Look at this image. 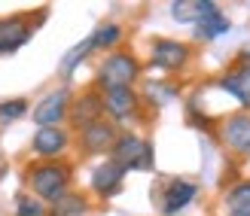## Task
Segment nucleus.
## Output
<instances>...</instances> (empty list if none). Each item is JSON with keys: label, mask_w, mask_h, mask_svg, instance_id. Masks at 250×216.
I'll return each mask as SVG.
<instances>
[{"label": "nucleus", "mask_w": 250, "mask_h": 216, "mask_svg": "<svg viewBox=\"0 0 250 216\" xmlns=\"http://www.w3.org/2000/svg\"><path fill=\"white\" fill-rule=\"evenodd\" d=\"M24 180H28V189L34 192V198L52 204L61 195H67L70 164H64V161H37L24 171Z\"/></svg>", "instance_id": "nucleus-1"}, {"label": "nucleus", "mask_w": 250, "mask_h": 216, "mask_svg": "<svg viewBox=\"0 0 250 216\" xmlns=\"http://www.w3.org/2000/svg\"><path fill=\"white\" fill-rule=\"evenodd\" d=\"M137 76H141V64H137V58L131 52H110L101 67H98V88L101 92H113V88H131L137 82Z\"/></svg>", "instance_id": "nucleus-2"}, {"label": "nucleus", "mask_w": 250, "mask_h": 216, "mask_svg": "<svg viewBox=\"0 0 250 216\" xmlns=\"http://www.w3.org/2000/svg\"><path fill=\"white\" fill-rule=\"evenodd\" d=\"M110 161H116L125 171H149L153 168V143L125 131L116 137L113 149H110Z\"/></svg>", "instance_id": "nucleus-3"}, {"label": "nucleus", "mask_w": 250, "mask_h": 216, "mask_svg": "<svg viewBox=\"0 0 250 216\" xmlns=\"http://www.w3.org/2000/svg\"><path fill=\"white\" fill-rule=\"evenodd\" d=\"M70 88L67 85H61L55 88V92H49L40 104L34 107V122H37V128H52V125H61L67 119V113H70Z\"/></svg>", "instance_id": "nucleus-4"}, {"label": "nucleus", "mask_w": 250, "mask_h": 216, "mask_svg": "<svg viewBox=\"0 0 250 216\" xmlns=\"http://www.w3.org/2000/svg\"><path fill=\"white\" fill-rule=\"evenodd\" d=\"M195 195H198V186L192 180H180V177L168 180L165 186H162V192H159V210H162V216H174V213L186 210L195 201Z\"/></svg>", "instance_id": "nucleus-5"}, {"label": "nucleus", "mask_w": 250, "mask_h": 216, "mask_svg": "<svg viewBox=\"0 0 250 216\" xmlns=\"http://www.w3.org/2000/svg\"><path fill=\"white\" fill-rule=\"evenodd\" d=\"M220 140L226 149L238 152V156H250V113H235L220 122Z\"/></svg>", "instance_id": "nucleus-6"}, {"label": "nucleus", "mask_w": 250, "mask_h": 216, "mask_svg": "<svg viewBox=\"0 0 250 216\" xmlns=\"http://www.w3.org/2000/svg\"><path fill=\"white\" fill-rule=\"evenodd\" d=\"M101 116H104V95H98V92H83L80 98L70 100L67 122H70L77 131L89 128V125H95V122H101Z\"/></svg>", "instance_id": "nucleus-7"}, {"label": "nucleus", "mask_w": 250, "mask_h": 216, "mask_svg": "<svg viewBox=\"0 0 250 216\" xmlns=\"http://www.w3.org/2000/svg\"><path fill=\"white\" fill-rule=\"evenodd\" d=\"M67 143H70V134H67V128H58V125L37 128L31 137V149L40 161H58V156L67 149Z\"/></svg>", "instance_id": "nucleus-8"}, {"label": "nucleus", "mask_w": 250, "mask_h": 216, "mask_svg": "<svg viewBox=\"0 0 250 216\" xmlns=\"http://www.w3.org/2000/svg\"><path fill=\"white\" fill-rule=\"evenodd\" d=\"M34 37V24L28 16H6L0 19V55L19 52L24 43H31Z\"/></svg>", "instance_id": "nucleus-9"}, {"label": "nucleus", "mask_w": 250, "mask_h": 216, "mask_svg": "<svg viewBox=\"0 0 250 216\" xmlns=\"http://www.w3.org/2000/svg\"><path fill=\"white\" fill-rule=\"evenodd\" d=\"M189 55H192V49L186 46V43H180V40H156L153 43V55H149V61H153V67H159V70H180L186 61H189Z\"/></svg>", "instance_id": "nucleus-10"}, {"label": "nucleus", "mask_w": 250, "mask_h": 216, "mask_svg": "<svg viewBox=\"0 0 250 216\" xmlns=\"http://www.w3.org/2000/svg\"><path fill=\"white\" fill-rule=\"evenodd\" d=\"M116 137H119L116 125L101 119V122H95V125H89V128L80 131V146H83L85 156H101V152H110V149H113Z\"/></svg>", "instance_id": "nucleus-11"}, {"label": "nucleus", "mask_w": 250, "mask_h": 216, "mask_svg": "<svg viewBox=\"0 0 250 216\" xmlns=\"http://www.w3.org/2000/svg\"><path fill=\"white\" fill-rule=\"evenodd\" d=\"M217 85L226 95H232L244 110H250V61H238L217 79Z\"/></svg>", "instance_id": "nucleus-12"}, {"label": "nucleus", "mask_w": 250, "mask_h": 216, "mask_svg": "<svg viewBox=\"0 0 250 216\" xmlns=\"http://www.w3.org/2000/svg\"><path fill=\"white\" fill-rule=\"evenodd\" d=\"M125 168H119L116 161H104V164H98V168L92 171V189L101 198H113L119 189H122V180H125Z\"/></svg>", "instance_id": "nucleus-13"}, {"label": "nucleus", "mask_w": 250, "mask_h": 216, "mask_svg": "<svg viewBox=\"0 0 250 216\" xmlns=\"http://www.w3.org/2000/svg\"><path fill=\"white\" fill-rule=\"evenodd\" d=\"M137 104H141V100H137L134 88H113V92H104V113L110 116V122H122V119L134 116Z\"/></svg>", "instance_id": "nucleus-14"}, {"label": "nucleus", "mask_w": 250, "mask_h": 216, "mask_svg": "<svg viewBox=\"0 0 250 216\" xmlns=\"http://www.w3.org/2000/svg\"><path fill=\"white\" fill-rule=\"evenodd\" d=\"M220 6L214 0H174L171 3V19L180 24H198L202 19H208L210 12H217Z\"/></svg>", "instance_id": "nucleus-15"}, {"label": "nucleus", "mask_w": 250, "mask_h": 216, "mask_svg": "<svg viewBox=\"0 0 250 216\" xmlns=\"http://www.w3.org/2000/svg\"><path fill=\"white\" fill-rule=\"evenodd\" d=\"M232 31V21L229 16H223V12H210L208 19H202L195 24V40H220L223 34H229Z\"/></svg>", "instance_id": "nucleus-16"}, {"label": "nucleus", "mask_w": 250, "mask_h": 216, "mask_svg": "<svg viewBox=\"0 0 250 216\" xmlns=\"http://www.w3.org/2000/svg\"><path fill=\"white\" fill-rule=\"evenodd\" d=\"M89 52H95V37H92V34L85 37L83 43H77L73 49H67V55L61 58V67H58L61 76H73V70H77L85 58H89Z\"/></svg>", "instance_id": "nucleus-17"}, {"label": "nucleus", "mask_w": 250, "mask_h": 216, "mask_svg": "<svg viewBox=\"0 0 250 216\" xmlns=\"http://www.w3.org/2000/svg\"><path fill=\"white\" fill-rule=\"evenodd\" d=\"M85 213H89V201L77 192L61 195L58 201H52V207H49V216H85Z\"/></svg>", "instance_id": "nucleus-18"}, {"label": "nucleus", "mask_w": 250, "mask_h": 216, "mask_svg": "<svg viewBox=\"0 0 250 216\" xmlns=\"http://www.w3.org/2000/svg\"><path fill=\"white\" fill-rule=\"evenodd\" d=\"M226 207L229 213H250V180H241L226 189Z\"/></svg>", "instance_id": "nucleus-19"}, {"label": "nucleus", "mask_w": 250, "mask_h": 216, "mask_svg": "<svg viewBox=\"0 0 250 216\" xmlns=\"http://www.w3.org/2000/svg\"><path fill=\"white\" fill-rule=\"evenodd\" d=\"M92 37H95V49H113V46L122 40V24L104 21L98 31H92Z\"/></svg>", "instance_id": "nucleus-20"}, {"label": "nucleus", "mask_w": 250, "mask_h": 216, "mask_svg": "<svg viewBox=\"0 0 250 216\" xmlns=\"http://www.w3.org/2000/svg\"><path fill=\"white\" fill-rule=\"evenodd\" d=\"M16 216H46V204L34 195H19L16 198Z\"/></svg>", "instance_id": "nucleus-21"}, {"label": "nucleus", "mask_w": 250, "mask_h": 216, "mask_svg": "<svg viewBox=\"0 0 250 216\" xmlns=\"http://www.w3.org/2000/svg\"><path fill=\"white\" fill-rule=\"evenodd\" d=\"M28 113V100L24 98H12V100H3L0 104V122H16Z\"/></svg>", "instance_id": "nucleus-22"}, {"label": "nucleus", "mask_w": 250, "mask_h": 216, "mask_svg": "<svg viewBox=\"0 0 250 216\" xmlns=\"http://www.w3.org/2000/svg\"><path fill=\"white\" fill-rule=\"evenodd\" d=\"M229 216H250V213H229Z\"/></svg>", "instance_id": "nucleus-23"}]
</instances>
